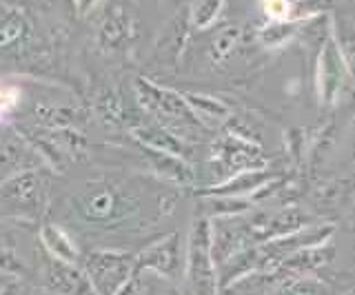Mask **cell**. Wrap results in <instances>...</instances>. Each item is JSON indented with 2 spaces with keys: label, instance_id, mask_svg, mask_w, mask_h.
Returning <instances> with one entry per match:
<instances>
[{
  "label": "cell",
  "instance_id": "cell-9",
  "mask_svg": "<svg viewBox=\"0 0 355 295\" xmlns=\"http://www.w3.org/2000/svg\"><path fill=\"white\" fill-rule=\"evenodd\" d=\"M25 18L20 14H9L0 20V47H9L14 45V42L25 34Z\"/></svg>",
  "mask_w": 355,
  "mask_h": 295
},
{
  "label": "cell",
  "instance_id": "cell-2",
  "mask_svg": "<svg viewBox=\"0 0 355 295\" xmlns=\"http://www.w3.org/2000/svg\"><path fill=\"white\" fill-rule=\"evenodd\" d=\"M133 209L136 206L111 187H98L78 198V211L89 222H118Z\"/></svg>",
  "mask_w": 355,
  "mask_h": 295
},
{
  "label": "cell",
  "instance_id": "cell-5",
  "mask_svg": "<svg viewBox=\"0 0 355 295\" xmlns=\"http://www.w3.org/2000/svg\"><path fill=\"white\" fill-rule=\"evenodd\" d=\"M40 242L47 249V253L55 262H64V265H76L80 253L73 240L67 235L58 224H42L40 229Z\"/></svg>",
  "mask_w": 355,
  "mask_h": 295
},
{
  "label": "cell",
  "instance_id": "cell-16",
  "mask_svg": "<svg viewBox=\"0 0 355 295\" xmlns=\"http://www.w3.org/2000/svg\"><path fill=\"white\" fill-rule=\"evenodd\" d=\"M7 284H9V278H7V276H3V273H0V295H3V291H5Z\"/></svg>",
  "mask_w": 355,
  "mask_h": 295
},
{
  "label": "cell",
  "instance_id": "cell-14",
  "mask_svg": "<svg viewBox=\"0 0 355 295\" xmlns=\"http://www.w3.org/2000/svg\"><path fill=\"white\" fill-rule=\"evenodd\" d=\"M116 295H140V280H138V273H133V276L125 282V287H122Z\"/></svg>",
  "mask_w": 355,
  "mask_h": 295
},
{
  "label": "cell",
  "instance_id": "cell-3",
  "mask_svg": "<svg viewBox=\"0 0 355 295\" xmlns=\"http://www.w3.org/2000/svg\"><path fill=\"white\" fill-rule=\"evenodd\" d=\"M142 269H151L160 276L173 280L178 276V235H166L149 249H144L140 258L133 262V273Z\"/></svg>",
  "mask_w": 355,
  "mask_h": 295
},
{
  "label": "cell",
  "instance_id": "cell-6",
  "mask_svg": "<svg viewBox=\"0 0 355 295\" xmlns=\"http://www.w3.org/2000/svg\"><path fill=\"white\" fill-rule=\"evenodd\" d=\"M42 193V184H40V178L36 173H20V176L11 178L5 187H3V195L9 200H16V202H22V204H31V202H38Z\"/></svg>",
  "mask_w": 355,
  "mask_h": 295
},
{
  "label": "cell",
  "instance_id": "cell-10",
  "mask_svg": "<svg viewBox=\"0 0 355 295\" xmlns=\"http://www.w3.org/2000/svg\"><path fill=\"white\" fill-rule=\"evenodd\" d=\"M264 12L271 18L280 20L288 14V0H264Z\"/></svg>",
  "mask_w": 355,
  "mask_h": 295
},
{
  "label": "cell",
  "instance_id": "cell-12",
  "mask_svg": "<svg viewBox=\"0 0 355 295\" xmlns=\"http://www.w3.org/2000/svg\"><path fill=\"white\" fill-rule=\"evenodd\" d=\"M3 295H40L38 291H33L31 287H27V284H20V282H11L5 287Z\"/></svg>",
  "mask_w": 355,
  "mask_h": 295
},
{
  "label": "cell",
  "instance_id": "cell-15",
  "mask_svg": "<svg viewBox=\"0 0 355 295\" xmlns=\"http://www.w3.org/2000/svg\"><path fill=\"white\" fill-rule=\"evenodd\" d=\"M103 3V0H73V5H76V12L80 14V16H87V14H92L94 9Z\"/></svg>",
  "mask_w": 355,
  "mask_h": 295
},
{
  "label": "cell",
  "instance_id": "cell-7",
  "mask_svg": "<svg viewBox=\"0 0 355 295\" xmlns=\"http://www.w3.org/2000/svg\"><path fill=\"white\" fill-rule=\"evenodd\" d=\"M129 31H131L129 16L125 14V9L116 7L114 12L105 18L103 29H100V42H103V47L107 49H118L122 47V42H127Z\"/></svg>",
  "mask_w": 355,
  "mask_h": 295
},
{
  "label": "cell",
  "instance_id": "cell-13",
  "mask_svg": "<svg viewBox=\"0 0 355 295\" xmlns=\"http://www.w3.org/2000/svg\"><path fill=\"white\" fill-rule=\"evenodd\" d=\"M20 271V262L14 260V256L9 253L7 249L0 247V271Z\"/></svg>",
  "mask_w": 355,
  "mask_h": 295
},
{
  "label": "cell",
  "instance_id": "cell-11",
  "mask_svg": "<svg viewBox=\"0 0 355 295\" xmlns=\"http://www.w3.org/2000/svg\"><path fill=\"white\" fill-rule=\"evenodd\" d=\"M18 100V91L16 89H0V116H3L7 109H11Z\"/></svg>",
  "mask_w": 355,
  "mask_h": 295
},
{
  "label": "cell",
  "instance_id": "cell-1",
  "mask_svg": "<svg viewBox=\"0 0 355 295\" xmlns=\"http://www.w3.org/2000/svg\"><path fill=\"white\" fill-rule=\"evenodd\" d=\"M85 273L98 295H116L133 276V260L118 251H94L85 262Z\"/></svg>",
  "mask_w": 355,
  "mask_h": 295
},
{
  "label": "cell",
  "instance_id": "cell-8",
  "mask_svg": "<svg viewBox=\"0 0 355 295\" xmlns=\"http://www.w3.org/2000/svg\"><path fill=\"white\" fill-rule=\"evenodd\" d=\"M138 138L144 140L153 151H160V154H169L178 158V151H180V142L178 136L166 131L164 127H142L138 129Z\"/></svg>",
  "mask_w": 355,
  "mask_h": 295
},
{
  "label": "cell",
  "instance_id": "cell-4",
  "mask_svg": "<svg viewBox=\"0 0 355 295\" xmlns=\"http://www.w3.org/2000/svg\"><path fill=\"white\" fill-rule=\"evenodd\" d=\"M47 287L55 295H98L85 271L55 260H51L47 269Z\"/></svg>",
  "mask_w": 355,
  "mask_h": 295
}]
</instances>
